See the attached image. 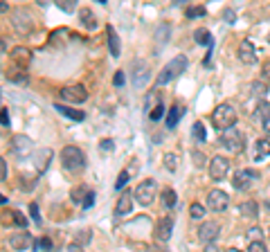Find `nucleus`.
I'll return each mask as SVG.
<instances>
[{
    "label": "nucleus",
    "mask_w": 270,
    "mask_h": 252,
    "mask_svg": "<svg viewBox=\"0 0 270 252\" xmlns=\"http://www.w3.org/2000/svg\"><path fill=\"white\" fill-rule=\"evenodd\" d=\"M234 122H237V111H234V106H230V104H221L212 113V124L218 133L232 129Z\"/></svg>",
    "instance_id": "f257e3e1"
},
{
    "label": "nucleus",
    "mask_w": 270,
    "mask_h": 252,
    "mask_svg": "<svg viewBox=\"0 0 270 252\" xmlns=\"http://www.w3.org/2000/svg\"><path fill=\"white\" fill-rule=\"evenodd\" d=\"M187 70V56H182V54H178V56H174V59L169 61V63L162 68V72L158 75V86H164L167 81L176 79V77H180L182 72Z\"/></svg>",
    "instance_id": "f03ea898"
},
{
    "label": "nucleus",
    "mask_w": 270,
    "mask_h": 252,
    "mask_svg": "<svg viewBox=\"0 0 270 252\" xmlns=\"http://www.w3.org/2000/svg\"><path fill=\"white\" fill-rule=\"evenodd\" d=\"M61 165L68 171H79V169L86 167V153L79 146H63V151H61Z\"/></svg>",
    "instance_id": "7ed1b4c3"
},
{
    "label": "nucleus",
    "mask_w": 270,
    "mask_h": 252,
    "mask_svg": "<svg viewBox=\"0 0 270 252\" xmlns=\"http://www.w3.org/2000/svg\"><path fill=\"white\" fill-rule=\"evenodd\" d=\"M218 144L225 146V149L232 151V153H239V151L243 149V144H245V138L239 133V129H234V126H232V129L218 133Z\"/></svg>",
    "instance_id": "20e7f679"
},
{
    "label": "nucleus",
    "mask_w": 270,
    "mask_h": 252,
    "mask_svg": "<svg viewBox=\"0 0 270 252\" xmlns=\"http://www.w3.org/2000/svg\"><path fill=\"white\" fill-rule=\"evenodd\" d=\"M155 192H158L155 180H144V183H140L135 187V200L140 205H151L155 200Z\"/></svg>",
    "instance_id": "39448f33"
},
{
    "label": "nucleus",
    "mask_w": 270,
    "mask_h": 252,
    "mask_svg": "<svg viewBox=\"0 0 270 252\" xmlns=\"http://www.w3.org/2000/svg\"><path fill=\"white\" fill-rule=\"evenodd\" d=\"M61 99L68 104H81L88 99V90H86L81 84H74V86H65L61 88Z\"/></svg>",
    "instance_id": "423d86ee"
},
{
    "label": "nucleus",
    "mask_w": 270,
    "mask_h": 252,
    "mask_svg": "<svg viewBox=\"0 0 270 252\" xmlns=\"http://www.w3.org/2000/svg\"><path fill=\"white\" fill-rule=\"evenodd\" d=\"M230 205V196L223 189H212V192L207 194V207L212 209V212H225Z\"/></svg>",
    "instance_id": "0eeeda50"
},
{
    "label": "nucleus",
    "mask_w": 270,
    "mask_h": 252,
    "mask_svg": "<svg viewBox=\"0 0 270 252\" xmlns=\"http://www.w3.org/2000/svg\"><path fill=\"white\" fill-rule=\"evenodd\" d=\"M230 171V160L223 156H214L210 160V178L212 180H223Z\"/></svg>",
    "instance_id": "6e6552de"
},
{
    "label": "nucleus",
    "mask_w": 270,
    "mask_h": 252,
    "mask_svg": "<svg viewBox=\"0 0 270 252\" xmlns=\"http://www.w3.org/2000/svg\"><path fill=\"white\" fill-rule=\"evenodd\" d=\"M218 232H221V225H218L216 221H205V223H201V227H198V239L207 246V243H214Z\"/></svg>",
    "instance_id": "1a4fd4ad"
},
{
    "label": "nucleus",
    "mask_w": 270,
    "mask_h": 252,
    "mask_svg": "<svg viewBox=\"0 0 270 252\" xmlns=\"http://www.w3.org/2000/svg\"><path fill=\"white\" fill-rule=\"evenodd\" d=\"M171 232H174V219L171 216H162L155 225V239L160 243H167L171 239Z\"/></svg>",
    "instance_id": "9d476101"
},
{
    "label": "nucleus",
    "mask_w": 270,
    "mask_h": 252,
    "mask_svg": "<svg viewBox=\"0 0 270 252\" xmlns=\"http://www.w3.org/2000/svg\"><path fill=\"white\" fill-rule=\"evenodd\" d=\"M14 27L18 34H27L32 32V16L25 9H16L14 11Z\"/></svg>",
    "instance_id": "9b49d317"
},
{
    "label": "nucleus",
    "mask_w": 270,
    "mask_h": 252,
    "mask_svg": "<svg viewBox=\"0 0 270 252\" xmlns=\"http://www.w3.org/2000/svg\"><path fill=\"white\" fill-rule=\"evenodd\" d=\"M34 142L27 135H14L11 138V151L16 153V156H27L30 151H32Z\"/></svg>",
    "instance_id": "f8f14e48"
},
{
    "label": "nucleus",
    "mask_w": 270,
    "mask_h": 252,
    "mask_svg": "<svg viewBox=\"0 0 270 252\" xmlns=\"http://www.w3.org/2000/svg\"><path fill=\"white\" fill-rule=\"evenodd\" d=\"M259 173L252 171V169H241V171L234 173V187L237 189H248L252 180H257Z\"/></svg>",
    "instance_id": "ddd939ff"
},
{
    "label": "nucleus",
    "mask_w": 270,
    "mask_h": 252,
    "mask_svg": "<svg viewBox=\"0 0 270 252\" xmlns=\"http://www.w3.org/2000/svg\"><path fill=\"white\" fill-rule=\"evenodd\" d=\"M9 246L14 250H27V248H34V236L30 232H18V234L9 236Z\"/></svg>",
    "instance_id": "4468645a"
},
{
    "label": "nucleus",
    "mask_w": 270,
    "mask_h": 252,
    "mask_svg": "<svg viewBox=\"0 0 270 252\" xmlns=\"http://www.w3.org/2000/svg\"><path fill=\"white\" fill-rule=\"evenodd\" d=\"M239 59L248 65L257 63V50H254L252 41H241V43H239Z\"/></svg>",
    "instance_id": "2eb2a0df"
},
{
    "label": "nucleus",
    "mask_w": 270,
    "mask_h": 252,
    "mask_svg": "<svg viewBox=\"0 0 270 252\" xmlns=\"http://www.w3.org/2000/svg\"><path fill=\"white\" fill-rule=\"evenodd\" d=\"M133 196H135V192H131V189H126V192L120 196L117 207H115V216H126L128 212H131L133 209Z\"/></svg>",
    "instance_id": "dca6fc26"
},
{
    "label": "nucleus",
    "mask_w": 270,
    "mask_h": 252,
    "mask_svg": "<svg viewBox=\"0 0 270 252\" xmlns=\"http://www.w3.org/2000/svg\"><path fill=\"white\" fill-rule=\"evenodd\" d=\"M11 63H16L18 68H27V63H30V61H32V52H30V50L27 48H23V45H18V48H14L11 50Z\"/></svg>",
    "instance_id": "f3484780"
},
{
    "label": "nucleus",
    "mask_w": 270,
    "mask_h": 252,
    "mask_svg": "<svg viewBox=\"0 0 270 252\" xmlns=\"http://www.w3.org/2000/svg\"><path fill=\"white\" fill-rule=\"evenodd\" d=\"M54 108H57L61 115H65V117L74 119V122H84V119H86V113H84V111H77V108L63 106V104H54Z\"/></svg>",
    "instance_id": "a211bd4d"
},
{
    "label": "nucleus",
    "mask_w": 270,
    "mask_h": 252,
    "mask_svg": "<svg viewBox=\"0 0 270 252\" xmlns=\"http://www.w3.org/2000/svg\"><path fill=\"white\" fill-rule=\"evenodd\" d=\"M239 212H241L243 219H257V214H259V205H257V200H245V203L239 205Z\"/></svg>",
    "instance_id": "6ab92c4d"
},
{
    "label": "nucleus",
    "mask_w": 270,
    "mask_h": 252,
    "mask_svg": "<svg viewBox=\"0 0 270 252\" xmlns=\"http://www.w3.org/2000/svg\"><path fill=\"white\" fill-rule=\"evenodd\" d=\"M106 34H108V48H111V54H113V56H120V50H122V45H120V36H117L115 27L108 25L106 27Z\"/></svg>",
    "instance_id": "aec40b11"
},
{
    "label": "nucleus",
    "mask_w": 270,
    "mask_h": 252,
    "mask_svg": "<svg viewBox=\"0 0 270 252\" xmlns=\"http://www.w3.org/2000/svg\"><path fill=\"white\" fill-rule=\"evenodd\" d=\"M257 115H259L261 124H264L266 133H270V104L268 102H259V106H257Z\"/></svg>",
    "instance_id": "412c9836"
},
{
    "label": "nucleus",
    "mask_w": 270,
    "mask_h": 252,
    "mask_svg": "<svg viewBox=\"0 0 270 252\" xmlns=\"http://www.w3.org/2000/svg\"><path fill=\"white\" fill-rule=\"evenodd\" d=\"M135 70H138V77H135V86H144V84H147L149 81V65L147 63H142V61H138V63H135Z\"/></svg>",
    "instance_id": "4be33fe9"
},
{
    "label": "nucleus",
    "mask_w": 270,
    "mask_h": 252,
    "mask_svg": "<svg viewBox=\"0 0 270 252\" xmlns=\"http://www.w3.org/2000/svg\"><path fill=\"white\" fill-rule=\"evenodd\" d=\"M50 158H52V151H50V149H41V151H36V158H34V162H36L38 171H43V169H48Z\"/></svg>",
    "instance_id": "5701e85b"
},
{
    "label": "nucleus",
    "mask_w": 270,
    "mask_h": 252,
    "mask_svg": "<svg viewBox=\"0 0 270 252\" xmlns=\"http://www.w3.org/2000/svg\"><path fill=\"white\" fill-rule=\"evenodd\" d=\"M79 18H81V23H84L86 29H95V27H97V18H95V14H92L90 9H86V7L79 11Z\"/></svg>",
    "instance_id": "b1692460"
},
{
    "label": "nucleus",
    "mask_w": 270,
    "mask_h": 252,
    "mask_svg": "<svg viewBox=\"0 0 270 252\" xmlns=\"http://www.w3.org/2000/svg\"><path fill=\"white\" fill-rule=\"evenodd\" d=\"M182 113H185V111H182L180 106L171 108L169 115H167V129H176V126H178V122H180V117H182Z\"/></svg>",
    "instance_id": "393cba45"
},
{
    "label": "nucleus",
    "mask_w": 270,
    "mask_h": 252,
    "mask_svg": "<svg viewBox=\"0 0 270 252\" xmlns=\"http://www.w3.org/2000/svg\"><path fill=\"white\" fill-rule=\"evenodd\" d=\"M270 156V140H257V160H264V158Z\"/></svg>",
    "instance_id": "a878e982"
},
{
    "label": "nucleus",
    "mask_w": 270,
    "mask_h": 252,
    "mask_svg": "<svg viewBox=\"0 0 270 252\" xmlns=\"http://www.w3.org/2000/svg\"><path fill=\"white\" fill-rule=\"evenodd\" d=\"M90 189L86 187V185H81V187H74L72 194H70V198L74 200V203H86V198H88Z\"/></svg>",
    "instance_id": "bb28decb"
},
{
    "label": "nucleus",
    "mask_w": 270,
    "mask_h": 252,
    "mask_svg": "<svg viewBox=\"0 0 270 252\" xmlns=\"http://www.w3.org/2000/svg\"><path fill=\"white\" fill-rule=\"evenodd\" d=\"M194 38H196L198 45H207V48L212 45V36H210V32H207L205 27H198L196 32H194Z\"/></svg>",
    "instance_id": "cd10ccee"
},
{
    "label": "nucleus",
    "mask_w": 270,
    "mask_h": 252,
    "mask_svg": "<svg viewBox=\"0 0 270 252\" xmlns=\"http://www.w3.org/2000/svg\"><path fill=\"white\" fill-rule=\"evenodd\" d=\"M178 203V196H176V192L171 187L162 189V205L164 207H174V205Z\"/></svg>",
    "instance_id": "c85d7f7f"
},
{
    "label": "nucleus",
    "mask_w": 270,
    "mask_h": 252,
    "mask_svg": "<svg viewBox=\"0 0 270 252\" xmlns=\"http://www.w3.org/2000/svg\"><path fill=\"white\" fill-rule=\"evenodd\" d=\"M178 160L180 158L176 156V153H167V156H164V167H167L169 171H176V169H178Z\"/></svg>",
    "instance_id": "c756f323"
},
{
    "label": "nucleus",
    "mask_w": 270,
    "mask_h": 252,
    "mask_svg": "<svg viewBox=\"0 0 270 252\" xmlns=\"http://www.w3.org/2000/svg\"><path fill=\"white\" fill-rule=\"evenodd\" d=\"M194 138L198 140V142H205L207 140V133H205V126H203L201 122H196L194 124Z\"/></svg>",
    "instance_id": "7c9ffc66"
},
{
    "label": "nucleus",
    "mask_w": 270,
    "mask_h": 252,
    "mask_svg": "<svg viewBox=\"0 0 270 252\" xmlns=\"http://www.w3.org/2000/svg\"><path fill=\"white\" fill-rule=\"evenodd\" d=\"M189 214H191V219H203V216H205V207H203L201 203H194L189 207Z\"/></svg>",
    "instance_id": "2f4dec72"
},
{
    "label": "nucleus",
    "mask_w": 270,
    "mask_h": 252,
    "mask_svg": "<svg viewBox=\"0 0 270 252\" xmlns=\"http://www.w3.org/2000/svg\"><path fill=\"white\" fill-rule=\"evenodd\" d=\"M11 223H16L18 227H27V219L21 214V212H16V209L11 212Z\"/></svg>",
    "instance_id": "473e14b6"
},
{
    "label": "nucleus",
    "mask_w": 270,
    "mask_h": 252,
    "mask_svg": "<svg viewBox=\"0 0 270 252\" xmlns=\"http://www.w3.org/2000/svg\"><path fill=\"white\" fill-rule=\"evenodd\" d=\"M162 115H164V106H162V104H155L153 111H149V117L153 119V122H158V119L162 117Z\"/></svg>",
    "instance_id": "72a5a7b5"
},
{
    "label": "nucleus",
    "mask_w": 270,
    "mask_h": 252,
    "mask_svg": "<svg viewBox=\"0 0 270 252\" xmlns=\"http://www.w3.org/2000/svg\"><path fill=\"white\" fill-rule=\"evenodd\" d=\"M128 178H131V171H128V169H124L122 173H120V176H117V183H115V189H122L124 185L128 183Z\"/></svg>",
    "instance_id": "f704fd0d"
},
{
    "label": "nucleus",
    "mask_w": 270,
    "mask_h": 252,
    "mask_svg": "<svg viewBox=\"0 0 270 252\" xmlns=\"http://www.w3.org/2000/svg\"><path fill=\"white\" fill-rule=\"evenodd\" d=\"M207 9L205 7H189L187 9V18H198V16H205Z\"/></svg>",
    "instance_id": "c9c22d12"
},
{
    "label": "nucleus",
    "mask_w": 270,
    "mask_h": 252,
    "mask_svg": "<svg viewBox=\"0 0 270 252\" xmlns=\"http://www.w3.org/2000/svg\"><path fill=\"white\" fill-rule=\"evenodd\" d=\"M245 252H268V248H266L261 241H252V243L248 246V250H245Z\"/></svg>",
    "instance_id": "e433bc0d"
},
{
    "label": "nucleus",
    "mask_w": 270,
    "mask_h": 252,
    "mask_svg": "<svg viewBox=\"0 0 270 252\" xmlns=\"http://www.w3.org/2000/svg\"><path fill=\"white\" fill-rule=\"evenodd\" d=\"M34 248H41V250L48 252V250H52V241H50L48 236H41V241L34 243Z\"/></svg>",
    "instance_id": "4c0bfd02"
},
{
    "label": "nucleus",
    "mask_w": 270,
    "mask_h": 252,
    "mask_svg": "<svg viewBox=\"0 0 270 252\" xmlns=\"http://www.w3.org/2000/svg\"><path fill=\"white\" fill-rule=\"evenodd\" d=\"M77 243L79 246H86V243H90V230H84L77 234Z\"/></svg>",
    "instance_id": "58836bf2"
},
{
    "label": "nucleus",
    "mask_w": 270,
    "mask_h": 252,
    "mask_svg": "<svg viewBox=\"0 0 270 252\" xmlns=\"http://www.w3.org/2000/svg\"><path fill=\"white\" fill-rule=\"evenodd\" d=\"M59 9H63V11H74V0H61V2H57Z\"/></svg>",
    "instance_id": "ea45409f"
},
{
    "label": "nucleus",
    "mask_w": 270,
    "mask_h": 252,
    "mask_svg": "<svg viewBox=\"0 0 270 252\" xmlns=\"http://www.w3.org/2000/svg\"><path fill=\"white\" fill-rule=\"evenodd\" d=\"M30 212H32L34 223H36V225H41V214H38V205H36V203H32V205H30Z\"/></svg>",
    "instance_id": "a19ab883"
},
{
    "label": "nucleus",
    "mask_w": 270,
    "mask_h": 252,
    "mask_svg": "<svg viewBox=\"0 0 270 252\" xmlns=\"http://www.w3.org/2000/svg\"><path fill=\"white\" fill-rule=\"evenodd\" d=\"M7 77H9L11 81H25V79H27L23 70H18V72H9V75H7Z\"/></svg>",
    "instance_id": "79ce46f5"
},
{
    "label": "nucleus",
    "mask_w": 270,
    "mask_h": 252,
    "mask_svg": "<svg viewBox=\"0 0 270 252\" xmlns=\"http://www.w3.org/2000/svg\"><path fill=\"white\" fill-rule=\"evenodd\" d=\"M0 124H2V126H9V113H7L5 108H0Z\"/></svg>",
    "instance_id": "37998d69"
},
{
    "label": "nucleus",
    "mask_w": 270,
    "mask_h": 252,
    "mask_svg": "<svg viewBox=\"0 0 270 252\" xmlns=\"http://www.w3.org/2000/svg\"><path fill=\"white\" fill-rule=\"evenodd\" d=\"M113 84H115V86H124V72H120V70H117L115 77H113Z\"/></svg>",
    "instance_id": "c03bdc74"
},
{
    "label": "nucleus",
    "mask_w": 270,
    "mask_h": 252,
    "mask_svg": "<svg viewBox=\"0 0 270 252\" xmlns=\"http://www.w3.org/2000/svg\"><path fill=\"white\" fill-rule=\"evenodd\" d=\"M7 178V162L5 158H0V180H5Z\"/></svg>",
    "instance_id": "a18cd8bd"
},
{
    "label": "nucleus",
    "mask_w": 270,
    "mask_h": 252,
    "mask_svg": "<svg viewBox=\"0 0 270 252\" xmlns=\"http://www.w3.org/2000/svg\"><path fill=\"white\" fill-rule=\"evenodd\" d=\"M99 146H101L104 151H113V140H101Z\"/></svg>",
    "instance_id": "49530a36"
},
{
    "label": "nucleus",
    "mask_w": 270,
    "mask_h": 252,
    "mask_svg": "<svg viewBox=\"0 0 270 252\" xmlns=\"http://www.w3.org/2000/svg\"><path fill=\"white\" fill-rule=\"evenodd\" d=\"M68 252H84V246H79V243H70Z\"/></svg>",
    "instance_id": "de8ad7c7"
},
{
    "label": "nucleus",
    "mask_w": 270,
    "mask_h": 252,
    "mask_svg": "<svg viewBox=\"0 0 270 252\" xmlns=\"http://www.w3.org/2000/svg\"><path fill=\"white\" fill-rule=\"evenodd\" d=\"M248 234H250V239H259V236H264V234H261L259 227H252V230H250Z\"/></svg>",
    "instance_id": "09e8293b"
},
{
    "label": "nucleus",
    "mask_w": 270,
    "mask_h": 252,
    "mask_svg": "<svg viewBox=\"0 0 270 252\" xmlns=\"http://www.w3.org/2000/svg\"><path fill=\"white\" fill-rule=\"evenodd\" d=\"M223 18H228V23H234V11L225 9V11H223Z\"/></svg>",
    "instance_id": "8fccbe9b"
},
{
    "label": "nucleus",
    "mask_w": 270,
    "mask_h": 252,
    "mask_svg": "<svg viewBox=\"0 0 270 252\" xmlns=\"http://www.w3.org/2000/svg\"><path fill=\"white\" fill-rule=\"evenodd\" d=\"M92 203H95V194L90 192V194H88V198H86V203H84V207H92Z\"/></svg>",
    "instance_id": "3c124183"
},
{
    "label": "nucleus",
    "mask_w": 270,
    "mask_h": 252,
    "mask_svg": "<svg viewBox=\"0 0 270 252\" xmlns=\"http://www.w3.org/2000/svg\"><path fill=\"white\" fill-rule=\"evenodd\" d=\"M261 77H264L266 81H270V63L264 65V72H261Z\"/></svg>",
    "instance_id": "603ef678"
},
{
    "label": "nucleus",
    "mask_w": 270,
    "mask_h": 252,
    "mask_svg": "<svg viewBox=\"0 0 270 252\" xmlns=\"http://www.w3.org/2000/svg\"><path fill=\"white\" fill-rule=\"evenodd\" d=\"M203 252H221V250H218V246H214V243H207Z\"/></svg>",
    "instance_id": "864d4df0"
},
{
    "label": "nucleus",
    "mask_w": 270,
    "mask_h": 252,
    "mask_svg": "<svg viewBox=\"0 0 270 252\" xmlns=\"http://www.w3.org/2000/svg\"><path fill=\"white\" fill-rule=\"evenodd\" d=\"M5 203H7V198L2 196V194H0V205H5Z\"/></svg>",
    "instance_id": "5fc2aeb1"
},
{
    "label": "nucleus",
    "mask_w": 270,
    "mask_h": 252,
    "mask_svg": "<svg viewBox=\"0 0 270 252\" xmlns=\"http://www.w3.org/2000/svg\"><path fill=\"white\" fill-rule=\"evenodd\" d=\"M225 252H241V250H237V248H228Z\"/></svg>",
    "instance_id": "6e6d98bb"
},
{
    "label": "nucleus",
    "mask_w": 270,
    "mask_h": 252,
    "mask_svg": "<svg viewBox=\"0 0 270 252\" xmlns=\"http://www.w3.org/2000/svg\"><path fill=\"white\" fill-rule=\"evenodd\" d=\"M268 41H270V36H268Z\"/></svg>",
    "instance_id": "4d7b16f0"
}]
</instances>
